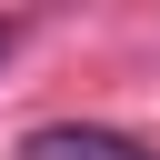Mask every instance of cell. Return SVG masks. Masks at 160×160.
<instances>
[{"label":"cell","mask_w":160,"mask_h":160,"mask_svg":"<svg viewBox=\"0 0 160 160\" xmlns=\"http://www.w3.org/2000/svg\"><path fill=\"white\" fill-rule=\"evenodd\" d=\"M20 160H160V150L130 130H100V120H40V130H20Z\"/></svg>","instance_id":"6da1fadb"},{"label":"cell","mask_w":160,"mask_h":160,"mask_svg":"<svg viewBox=\"0 0 160 160\" xmlns=\"http://www.w3.org/2000/svg\"><path fill=\"white\" fill-rule=\"evenodd\" d=\"M0 60H10V30H0Z\"/></svg>","instance_id":"7a4b0ae2"}]
</instances>
